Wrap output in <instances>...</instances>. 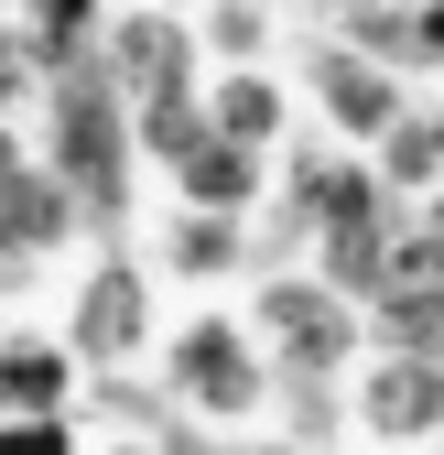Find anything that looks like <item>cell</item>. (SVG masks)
Segmentation results:
<instances>
[{
	"label": "cell",
	"mask_w": 444,
	"mask_h": 455,
	"mask_svg": "<svg viewBox=\"0 0 444 455\" xmlns=\"http://www.w3.org/2000/svg\"><path fill=\"white\" fill-rule=\"evenodd\" d=\"M44 174L54 185H76V206H120V174H131V98L120 76H98V66H66L44 87Z\"/></svg>",
	"instance_id": "6da1fadb"
},
{
	"label": "cell",
	"mask_w": 444,
	"mask_h": 455,
	"mask_svg": "<svg viewBox=\"0 0 444 455\" xmlns=\"http://www.w3.org/2000/svg\"><path fill=\"white\" fill-rule=\"evenodd\" d=\"M163 390H174L185 412H206V423H250L260 402H271V347L250 336V315H228V304H195L185 325H163Z\"/></svg>",
	"instance_id": "7a4b0ae2"
},
{
	"label": "cell",
	"mask_w": 444,
	"mask_h": 455,
	"mask_svg": "<svg viewBox=\"0 0 444 455\" xmlns=\"http://www.w3.org/2000/svg\"><path fill=\"white\" fill-rule=\"evenodd\" d=\"M54 336L76 347V369H141V358L163 347V271H152L141 250L87 260V282H76V304H66Z\"/></svg>",
	"instance_id": "3957f363"
},
{
	"label": "cell",
	"mask_w": 444,
	"mask_h": 455,
	"mask_svg": "<svg viewBox=\"0 0 444 455\" xmlns=\"http://www.w3.org/2000/svg\"><path fill=\"white\" fill-rule=\"evenodd\" d=\"M304 98H314V131L337 141V152H379V141H391V120L412 108L401 66H379V54H358V44H314Z\"/></svg>",
	"instance_id": "277c9868"
},
{
	"label": "cell",
	"mask_w": 444,
	"mask_h": 455,
	"mask_svg": "<svg viewBox=\"0 0 444 455\" xmlns=\"http://www.w3.org/2000/svg\"><path fill=\"white\" fill-rule=\"evenodd\" d=\"M250 336L271 347V369H337L347 347H358V304L337 293L325 271H282V282H260L250 293Z\"/></svg>",
	"instance_id": "5b68a950"
},
{
	"label": "cell",
	"mask_w": 444,
	"mask_h": 455,
	"mask_svg": "<svg viewBox=\"0 0 444 455\" xmlns=\"http://www.w3.org/2000/svg\"><path fill=\"white\" fill-rule=\"evenodd\" d=\"M358 434L369 444H433L444 434V369L433 358H391V347H379L369 369H358Z\"/></svg>",
	"instance_id": "8992f818"
},
{
	"label": "cell",
	"mask_w": 444,
	"mask_h": 455,
	"mask_svg": "<svg viewBox=\"0 0 444 455\" xmlns=\"http://www.w3.org/2000/svg\"><path fill=\"white\" fill-rule=\"evenodd\" d=\"M206 131L217 141H239V152H282L293 141V76H271V66H206Z\"/></svg>",
	"instance_id": "52a82bcc"
},
{
	"label": "cell",
	"mask_w": 444,
	"mask_h": 455,
	"mask_svg": "<svg viewBox=\"0 0 444 455\" xmlns=\"http://www.w3.org/2000/svg\"><path fill=\"white\" fill-rule=\"evenodd\" d=\"M293 206L314 217V239H337V228H379V217H401L391 185L369 174V152H337V141H314L293 163Z\"/></svg>",
	"instance_id": "ba28073f"
},
{
	"label": "cell",
	"mask_w": 444,
	"mask_h": 455,
	"mask_svg": "<svg viewBox=\"0 0 444 455\" xmlns=\"http://www.w3.org/2000/svg\"><path fill=\"white\" fill-rule=\"evenodd\" d=\"M108 66H120V98H152V87H195L206 54H195V22L174 12H108Z\"/></svg>",
	"instance_id": "9c48e42d"
},
{
	"label": "cell",
	"mask_w": 444,
	"mask_h": 455,
	"mask_svg": "<svg viewBox=\"0 0 444 455\" xmlns=\"http://www.w3.org/2000/svg\"><path fill=\"white\" fill-rule=\"evenodd\" d=\"M76 347L66 336H0V423H22V412H76Z\"/></svg>",
	"instance_id": "30bf717a"
},
{
	"label": "cell",
	"mask_w": 444,
	"mask_h": 455,
	"mask_svg": "<svg viewBox=\"0 0 444 455\" xmlns=\"http://www.w3.org/2000/svg\"><path fill=\"white\" fill-rule=\"evenodd\" d=\"M271 196V152H239V141H195L185 163H174V206H206V217H250Z\"/></svg>",
	"instance_id": "8fae6325"
},
{
	"label": "cell",
	"mask_w": 444,
	"mask_h": 455,
	"mask_svg": "<svg viewBox=\"0 0 444 455\" xmlns=\"http://www.w3.org/2000/svg\"><path fill=\"white\" fill-rule=\"evenodd\" d=\"M369 174L391 185V206H433L444 196V108H401L391 141L369 152Z\"/></svg>",
	"instance_id": "7c38bea8"
},
{
	"label": "cell",
	"mask_w": 444,
	"mask_h": 455,
	"mask_svg": "<svg viewBox=\"0 0 444 455\" xmlns=\"http://www.w3.org/2000/svg\"><path fill=\"white\" fill-rule=\"evenodd\" d=\"M66 228H76V185H54L44 163H33V174H12V185H0V260L66 250Z\"/></svg>",
	"instance_id": "4fadbf2b"
},
{
	"label": "cell",
	"mask_w": 444,
	"mask_h": 455,
	"mask_svg": "<svg viewBox=\"0 0 444 455\" xmlns=\"http://www.w3.org/2000/svg\"><path fill=\"white\" fill-rule=\"evenodd\" d=\"M239 228H250V217L174 206V217H163V250H152V271H174V282H228V271H239Z\"/></svg>",
	"instance_id": "5bb4252c"
},
{
	"label": "cell",
	"mask_w": 444,
	"mask_h": 455,
	"mask_svg": "<svg viewBox=\"0 0 444 455\" xmlns=\"http://www.w3.org/2000/svg\"><path fill=\"white\" fill-rule=\"evenodd\" d=\"M195 54L206 66H271V0H195Z\"/></svg>",
	"instance_id": "9a60e30c"
},
{
	"label": "cell",
	"mask_w": 444,
	"mask_h": 455,
	"mask_svg": "<svg viewBox=\"0 0 444 455\" xmlns=\"http://www.w3.org/2000/svg\"><path fill=\"white\" fill-rule=\"evenodd\" d=\"M12 22L44 44V66L66 76V66H87V54H98V33H108V0H22Z\"/></svg>",
	"instance_id": "2e32d148"
},
{
	"label": "cell",
	"mask_w": 444,
	"mask_h": 455,
	"mask_svg": "<svg viewBox=\"0 0 444 455\" xmlns=\"http://www.w3.org/2000/svg\"><path fill=\"white\" fill-rule=\"evenodd\" d=\"M44 87H54L44 44H33L22 22H0V120H22V108H44Z\"/></svg>",
	"instance_id": "e0dca14e"
},
{
	"label": "cell",
	"mask_w": 444,
	"mask_h": 455,
	"mask_svg": "<svg viewBox=\"0 0 444 455\" xmlns=\"http://www.w3.org/2000/svg\"><path fill=\"white\" fill-rule=\"evenodd\" d=\"M0 455H87V444H76V412H22L0 423Z\"/></svg>",
	"instance_id": "ac0fdd59"
},
{
	"label": "cell",
	"mask_w": 444,
	"mask_h": 455,
	"mask_svg": "<svg viewBox=\"0 0 444 455\" xmlns=\"http://www.w3.org/2000/svg\"><path fill=\"white\" fill-rule=\"evenodd\" d=\"M412 54H423V66H444V0H412Z\"/></svg>",
	"instance_id": "d6986e66"
},
{
	"label": "cell",
	"mask_w": 444,
	"mask_h": 455,
	"mask_svg": "<svg viewBox=\"0 0 444 455\" xmlns=\"http://www.w3.org/2000/svg\"><path fill=\"white\" fill-rule=\"evenodd\" d=\"M33 163H44V152L22 141V120H0V185H12V174H33Z\"/></svg>",
	"instance_id": "ffe728a7"
},
{
	"label": "cell",
	"mask_w": 444,
	"mask_h": 455,
	"mask_svg": "<svg viewBox=\"0 0 444 455\" xmlns=\"http://www.w3.org/2000/svg\"><path fill=\"white\" fill-rule=\"evenodd\" d=\"M98 455H163V444H141V434H120V444H98Z\"/></svg>",
	"instance_id": "44dd1931"
},
{
	"label": "cell",
	"mask_w": 444,
	"mask_h": 455,
	"mask_svg": "<svg viewBox=\"0 0 444 455\" xmlns=\"http://www.w3.org/2000/svg\"><path fill=\"white\" fill-rule=\"evenodd\" d=\"M412 217H423V228H433V239H444V196H433V206H412Z\"/></svg>",
	"instance_id": "7402d4cb"
},
{
	"label": "cell",
	"mask_w": 444,
	"mask_h": 455,
	"mask_svg": "<svg viewBox=\"0 0 444 455\" xmlns=\"http://www.w3.org/2000/svg\"><path fill=\"white\" fill-rule=\"evenodd\" d=\"M347 12H401V0H347Z\"/></svg>",
	"instance_id": "603a6c76"
}]
</instances>
